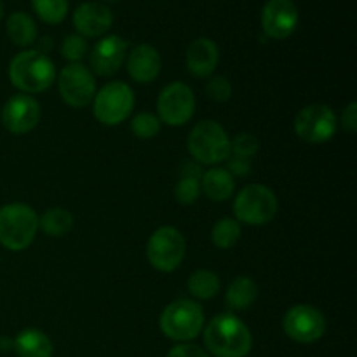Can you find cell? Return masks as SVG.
<instances>
[{
  "instance_id": "cell-1",
  "label": "cell",
  "mask_w": 357,
  "mask_h": 357,
  "mask_svg": "<svg viewBox=\"0 0 357 357\" xmlns=\"http://www.w3.org/2000/svg\"><path fill=\"white\" fill-rule=\"evenodd\" d=\"M204 345L215 357H246L253 347L251 331L234 314L213 317L204 328Z\"/></svg>"
},
{
  "instance_id": "cell-2",
  "label": "cell",
  "mask_w": 357,
  "mask_h": 357,
  "mask_svg": "<svg viewBox=\"0 0 357 357\" xmlns=\"http://www.w3.org/2000/svg\"><path fill=\"white\" fill-rule=\"evenodd\" d=\"M9 79L23 94L44 93L56 79L54 63L44 52L35 49L21 51L10 61Z\"/></svg>"
},
{
  "instance_id": "cell-3",
  "label": "cell",
  "mask_w": 357,
  "mask_h": 357,
  "mask_svg": "<svg viewBox=\"0 0 357 357\" xmlns=\"http://www.w3.org/2000/svg\"><path fill=\"white\" fill-rule=\"evenodd\" d=\"M38 216L23 202H10L0 208V244L9 251H23L33 243Z\"/></svg>"
},
{
  "instance_id": "cell-4",
  "label": "cell",
  "mask_w": 357,
  "mask_h": 357,
  "mask_svg": "<svg viewBox=\"0 0 357 357\" xmlns=\"http://www.w3.org/2000/svg\"><path fill=\"white\" fill-rule=\"evenodd\" d=\"M159 326L169 340L188 344L204 330V310L194 300H174L160 314Z\"/></svg>"
},
{
  "instance_id": "cell-5",
  "label": "cell",
  "mask_w": 357,
  "mask_h": 357,
  "mask_svg": "<svg viewBox=\"0 0 357 357\" xmlns=\"http://www.w3.org/2000/svg\"><path fill=\"white\" fill-rule=\"evenodd\" d=\"M188 152L197 164L215 166L230 157V138L215 121H202L188 135Z\"/></svg>"
},
{
  "instance_id": "cell-6",
  "label": "cell",
  "mask_w": 357,
  "mask_h": 357,
  "mask_svg": "<svg viewBox=\"0 0 357 357\" xmlns=\"http://www.w3.org/2000/svg\"><path fill=\"white\" fill-rule=\"evenodd\" d=\"M279 202L274 190L260 183L244 187L234 201V215L239 223L251 227L267 225L278 215Z\"/></svg>"
},
{
  "instance_id": "cell-7",
  "label": "cell",
  "mask_w": 357,
  "mask_h": 357,
  "mask_svg": "<svg viewBox=\"0 0 357 357\" xmlns=\"http://www.w3.org/2000/svg\"><path fill=\"white\" fill-rule=\"evenodd\" d=\"M94 117L105 126H117L131 115L135 93L126 82H108L94 94Z\"/></svg>"
},
{
  "instance_id": "cell-8",
  "label": "cell",
  "mask_w": 357,
  "mask_h": 357,
  "mask_svg": "<svg viewBox=\"0 0 357 357\" xmlns=\"http://www.w3.org/2000/svg\"><path fill=\"white\" fill-rule=\"evenodd\" d=\"M187 251V243L174 227H160L146 243V258L159 272H173L181 265Z\"/></svg>"
},
{
  "instance_id": "cell-9",
  "label": "cell",
  "mask_w": 357,
  "mask_h": 357,
  "mask_svg": "<svg viewBox=\"0 0 357 357\" xmlns=\"http://www.w3.org/2000/svg\"><path fill=\"white\" fill-rule=\"evenodd\" d=\"M195 112V96L185 82H171L160 91L157 98L159 121L171 128L185 126Z\"/></svg>"
},
{
  "instance_id": "cell-10",
  "label": "cell",
  "mask_w": 357,
  "mask_h": 357,
  "mask_svg": "<svg viewBox=\"0 0 357 357\" xmlns=\"http://www.w3.org/2000/svg\"><path fill=\"white\" fill-rule=\"evenodd\" d=\"M338 129L335 112L328 105L314 103L298 112L295 119V132L300 139L312 145L330 142Z\"/></svg>"
},
{
  "instance_id": "cell-11",
  "label": "cell",
  "mask_w": 357,
  "mask_h": 357,
  "mask_svg": "<svg viewBox=\"0 0 357 357\" xmlns=\"http://www.w3.org/2000/svg\"><path fill=\"white\" fill-rule=\"evenodd\" d=\"M58 87L63 101L73 108L87 107L96 94L93 72L82 63L66 65L58 77Z\"/></svg>"
},
{
  "instance_id": "cell-12",
  "label": "cell",
  "mask_w": 357,
  "mask_h": 357,
  "mask_svg": "<svg viewBox=\"0 0 357 357\" xmlns=\"http://www.w3.org/2000/svg\"><path fill=\"white\" fill-rule=\"evenodd\" d=\"M284 333L298 344H314L326 331V319L323 312L309 303L293 305L282 319Z\"/></svg>"
},
{
  "instance_id": "cell-13",
  "label": "cell",
  "mask_w": 357,
  "mask_h": 357,
  "mask_svg": "<svg viewBox=\"0 0 357 357\" xmlns=\"http://www.w3.org/2000/svg\"><path fill=\"white\" fill-rule=\"evenodd\" d=\"M300 13L293 0H268L261 9V28L268 38L284 40L295 33Z\"/></svg>"
},
{
  "instance_id": "cell-14",
  "label": "cell",
  "mask_w": 357,
  "mask_h": 357,
  "mask_svg": "<svg viewBox=\"0 0 357 357\" xmlns=\"http://www.w3.org/2000/svg\"><path fill=\"white\" fill-rule=\"evenodd\" d=\"M40 122V103L30 94H16L2 108V124L13 135H24Z\"/></svg>"
},
{
  "instance_id": "cell-15",
  "label": "cell",
  "mask_w": 357,
  "mask_h": 357,
  "mask_svg": "<svg viewBox=\"0 0 357 357\" xmlns=\"http://www.w3.org/2000/svg\"><path fill=\"white\" fill-rule=\"evenodd\" d=\"M128 40L119 35H107L94 44L89 63L94 73L100 77H110L119 72L128 54Z\"/></svg>"
},
{
  "instance_id": "cell-16",
  "label": "cell",
  "mask_w": 357,
  "mask_h": 357,
  "mask_svg": "<svg viewBox=\"0 0 357 357\" xmlns=\"http://www.w3.org/2000/svg\"><path fill=\"white\" fill-rule=\"evenodd\" d=\"M72 20L80 37H101L114 24V14L107 3L82 2L73 10Z\"/></svg>"
},
{
  "instance_id": "cell-17",
  "label": "cell",
  "mask_w": 357,
  "mask_h": 357,
  "mask_svg": "<svg viewBox=\"0 0 357 357\" xmlns=\"http://www.w3.org/2000/svg\"><path fill=\"white\" fill-rule=\"evenodd\" d=\"M162 68V58L159 51L150 44H139L129 52L128 72L132 80L139 84H150L159 77Z\"/></svg>"
},
{
  "instance_id": "cell-18",
  "label": "cell",
  "mask_w": 357,
  "mask_h": 357,
  "mask_svg": "<svg viewBox=\"0 0 357 357\" xmlns=\"http://www.w3.org/2000/svg\"><path fill=\"white\" fill-rule=\"evenodd\" d=\"M220 61V49L215 44V40L208 37L195 38L187 49L185 54V63H187V70L194 77L204 79L209 77L216 70Z\"/></svg>"
},
{
  "instance_id": "cell-19",
  "label": "cell",
  "mask_w": 357,
  "mask_h": 357,
  "mask_svg": "<svg viewBox=\"0 0 357 357\" xmlns=\"http://www.w3.org/2000/svg\"><path fill=\"white\" fill-rule=\"evenodd\" d=\"M13 349L20 357H52L54 352L51 338L35 328L20 331L14 338Z\"/></svg>"
},
{
  "instance_id": "cell-20",
  "label": "cell",
  "mask_w": 357,
  "mask_h": 357,
  "mask_svg": "<svg viewBox=\"0 0 357 357\" xmlns=\"http://www.w3.org/2000/svg\"><path fill=\"white\" fill-rule=\"evenodd\" d=\"M201 180V190H204V194L211 201H227V199L232 197L234 190H236L234 176L225 167H211L202 174Z\"/></svg>"
},
{
  "instance_id": "cell-21",
  "label": "cell",
  "mask_w": 357,
  "mask_h": 357,
  "mask_svg": "<svg viewBox=\"0 0 357 357\" xmlns=\"http://www.w3.org/2000/svg\"><path fill=\"white\" fill-rule=\"evenodd\" d=\"M7 37L10 38L14 45L17 47H28L37 40V23L30 14L23 13V10H16L7 17L6 23Z\"/></svg>"
},
{
  "instance_id": "cell-22",
  "label": "cell",
  "mask_w": 357,
  "mask_h": 357,
  "mask_svg": "<svg viewBox=\"0 0 357 357\" xmlns=\"http://www.w3.org/2000/svg\"><path fill=\"white\" fill-rule=\"evenodd\" d=\"M258 296V286L251 278L241 275V278L234 279L230 286L227 288L225 302L229 309L232 310H246L257 302Z\"/></svg>"
},
{
  "instance_id": "cell-23",
  "label": "cell",
  "mask_w": 357,
  "mask_h": 357,
  "mask_svg": "<svg viewBox=\"0 0 357 357\" xmlns=\"http://www.w3.org/2000/svg\"><path fill=\"white\" fill-rule=\"evenodd\" d=\"M187 288L190 295L195 296L197 300H211L220 291V278L216 272L201 268V271H195L190 275Z\"/></svg>"
},
{
  "instance_id": "cell-24",
  "label": "cell",
  "mask_w": 357,
  "mask_h": 357,
  "mask_svg": "<svg viewBox=\"0 0 357 357\" xmlns=\"http://www.w3.org/2000/svg\"><path fill=\"white\" fill-rule=\"evenodd\" d=\"M73 216L63 208H51L38 218V229L51 237H63L72 230Z\"/></svg>"
},
{
  "instance_id": "cell-25",
  "label": "cell",
  "mask_w": 357,
  "mask_h": 357,
  "mask_svg": "<svg viewBox=\"0 0 357 357\" xmlns=\"http://www.w3.org/2000/svg\"><path fill=\"white\" fill-rule=\"evenodd\" d=\"M241 223L236 218H222L211 230V241L220 250H230L241 239Z\"/></svg>"
},
{
  "instance_id": "cell-26",
  "label": "cell",
  "mask_w": 357,
  "mask_h": 357,
  "mask_svg": "<svg viewBox=\"0 0 357 357\" xmlns=\"http://www.w3.org/2000/svg\"><path fill=\"white\" fill-rule=\"evenodd\" d=\"M31 7L47 24H59L68 14V0H31Z\"/></svg>"
},
{
  "instance_id": "cell-27",
  "label": "cell",
  "mask_w": 357,
  "mask_h": 357,
  "mask_svg": "<svg viewBox=\"0 0 357 357\" xmlns=\"http://www.w3.org/2000/svg\"><path fill=\"white\" fill-rule=\"evenodd\" d=\"M131 131L138 136L139 139H152L159 135L160 121L153 114H138L131 121Z\"/></svg>"
},
{
  "instance_id": "cell-28",
  "label": "cell",
  "mask_w": 357,
  "mask_h": 357,
  "mask_svg": "<svg viewBox=\"0 0 357 357\" xmlns=\"http://www.w3.org/2000/svg\"><path fill=\"white\" fill-rule=\"evenodd\" d=\"M199 195H201V180L199 178L181 176V180L174 187V199L183 206L194 204Z\"/></svg>"
},
{
  "instance_id": "cell-29",
  "label": "cell",
  "mask_w": 357,
  "mask_h": 357,
  "mask_svg": "<svg viewBox=\"0 0 357 357\" xmlns=\"http://www.w3.org/2000/svg\"><path fill=\"white\" fill-rule=\"evenodd\" d=\"M87 51H89V45L84 37H80L79 33H72L68 37H65L61 44V54L63 58L68 59L70 63H80V59L86 58Z\"/></svg>"
},
{
  "instance_id": "cell-30",
  "label": "cell",
  "mask_w": 357,
  "mask_h": 357,
  "mask_svg": "<svg viewBox=\"0 0 357 357\" xmlns=\"http://www.w3.org/2000/svg\"><path fill=\"white\" fill-rule=\"evenodd\" d=\"M258 149H260V143L250 132H241L236 138L230 139V155L251 160V157L257 155Z\"/></svg>"
},
{
  "instance_id": "cell-31",
  "label": "cell",
  "mask_w": 357,
  "mask_h": 357,
  "mask_svg": "<svg viewBox=\"0 0 357 357\" xmlns=\"http://www.w3.org/2000/svg\"><path fill=\"white\" fill-rule=\"evenodd\" d=\"M206 93L216 103H225V101L230 100L232 96V86H230L229 79L223 75L213 77L208 82V87H206Z\"/></svg>"
},
{
  "instance_id": "cell-32",
  "label": "cell",
  "mask_w": 357,
  "mask_h": 357,
  "mask_svg": "<svg viewBox=\"0 0 357 357\" xmlns=\"http://www.w3.org/2000/svg\"><path fill=\"white\" fill-rule=\"evenodd\" d=\"M166 357H209L204 349L194 344H178L167 352Z\"/></svg>"
},
{
  "instance_id": "cell-33",
  "label": "cell",
  "mask_w": 357,
  "mask_h": 357,
  "mask_svg": "<svg viewBox=\"0 0 357 357\" xmlns=\"http://www.w3.org/2000/svg\"><path fill=\"white\" fill-rule=\"evenodd\" d=\"M342 126H344V129H347L349 132L357 131V103L356 101L349 103V107L345 108L344 114H342Z\"/></svg>"
},
{
  "instance_id": "cell-34",
  "label": "cell",
  "mask_w": 357,
  "mask_h": 357,
  "mask_svg": "<svg viewBox=\"0 0 357 357\" xmlns=\"http://www.w3.org/2000/svg\"><path fill=\"white\" fill-rule=\"evenodd\" d=\"M229 173L236 174V176H244V174L251 173V160L250 159H243V157H236L234 155L230 159L229 164Z\"/></svg>"
},
{
  "instance_id": "cell-35",
  "label": "cell",
  "mask_w": 357,
  "mask_h": 357,
  "mask_svg": "<svg viewBox=\"0 0 357 357\" xmlns=\"http://www.w3.org/2000/svg\"><path fill=\"white\" fill-rule=\"evenodd\" d=\"M202 174H204V173H202L201 166H199V164H195V162L185 164L183 171H181V176H192V178H199V180L202 178Z\"/></svg>"
},
{
  "instance_id": "cell-36",
  "label": "cell",
  "mask_w": 357,
  "mask_h": 357,
  "mask_svg": "<svg viewBox=\"0 0 357 357\" xmlns=\"http://www.w3.org/2000/svg\"><path fill=\"white\" fill-rule=\"evenodd\" d=\"M13 345L14 340H10V338H0V349H2V351H9V349H13Z\"/></svg>"
},
{
  "instance_id": "cell-37",
  "label": "cell",
  "mask_w": 357,
  "mask_h": 357,
  "mask_svg": "<svg viewBox=\"0 0 357 357\" xmlns=\"http://www.w3.org/2000/svg\"><path fill=\"white\" fill-rule=\"evenodd\" d=\"M2 17H3V2L0 0V21H2Z\"/></svg>"
},
{
  "instance_id": "cell-38",
  "label": "cell",
  "mask_w": 357,
  "mask_h": 357,
  "mask_svg": "<svg viewBox=\"0 0 357 357\" xmlns=\"http://www.w3.org/2000/svg\"><path fill=\"white\" fill-rule=\"evenodd\" d=\"M103 2H108V3H114V2H119V0H103Z\"/></svg>"
}]
</instances>
